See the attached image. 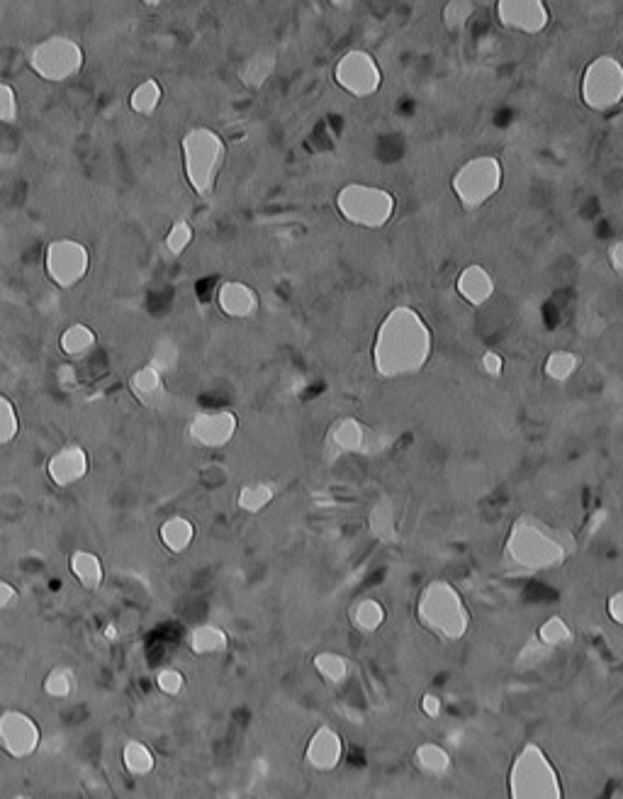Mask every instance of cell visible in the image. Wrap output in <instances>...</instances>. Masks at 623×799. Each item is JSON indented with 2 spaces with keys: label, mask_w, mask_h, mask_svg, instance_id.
Segmentation results:
<instances>
[{
  "label": "cell",
  "mask_w": 623,
  "mask_h": 799,
  "mask_svg": "<svg viewBox=\"0 0 623 799\" xmlns=\"http://www.w3.org/2000/svg\"><path fill=\"white\" fill-rule=\"evenodd\" d=\"M385 622V607L378 600H361L353 609V624L361 631H375L383 627Z\"/></svg>",
  "instance_id": "836d02e7"
},
{
  "label": "cell",
  "mask_w": 623,
  "mask_h": 799,
  "mask_svg": "<svg viewBox=\"0 0 623 799\" xmlns=\"http://www.w3.org/2000/svg\"><path fill=\"white\" fill-rule=\"evenodd\" d=\"M188 646L195 656H217V653L227 651L229 636L217 624H200L190 631Z\"/></svg>",
  "instance_id": "484cf974"
},
{
  "label": "cell",
  "mask_w": 623,
  "mask_h": 799,
  "mask_svg": "<svg viewBox=\"0 0 623 799\" xmlns=\"http://www.w3.org/2000/svg\"><path fill=\"white\" fill-rule=\"evenodd\" d=\"M103 634H105V639H108V641H117V636H120V631H117V624H108Z\"/></svg>",
  "instance_id": "f907efd6"
},
{
  "label": "cell",
  "mask_w": 623,
  "mask_h": 799,
  "mask_svg": "<svg viewBox=\"0 0 623 799\" xmlns=\"http://www.w3.org/2000/svg\"><path fill=\"white\" fill-rule=\"evenodd\" d=\"M181 154L188 186L200 198H210L227 161V144L222 134L212 127H190L181 139Z\"/></svg>",
  "instance_id": "3957f363"
},
{
  "label": "cell",
  "mask_w": 623,
  "mask_h": 799,
  "mask_svg": "<svg viewBox=\"0 0 623 799\" xmlns=\"http://www.w3.org/2000/svg\"><path fill=\"white\" fill-rule=\"evenodd\" d=\"M572 551H575V539L568 532L533 514H521L516 519L509 529L507 546H504L507 561L524 573H541L563 566Z\"/></svg>",
  "instance_id": "7a4b0ae2"
},
{
  "label": "cell",
  "mask_w": 623,
  "mask_h": 799,
  "mask_svg": "<svg viewBox=\"0 0 623 799\" xmlns=\"http://www.w3.org/2000/svg\"><path fill=\"white\" fill-rule=\"evenodd\" d=\"M88 471H91V456L81 444L61 446L47 461V476L56 488H74L88 476Z\"/></svg>",
  "instance_id": "9a60e30c"
},
{
  "label": "cell",
  "mask_w": 623,
  "mask_h": 799,
  "mask_svg": "<svg viewBox=\"0 0 623 799\" xmlns=\"http://www.w3.org/2000/svg\"><path fill=\"white\" fill-rule=\"evenodd\" d=\"M336 212L341 220L361 229H383L395 217L397 198L387 188L370 186V183H346L334 198Z\"/></svg>",
  "instance_id": "5b68a950"
},
{
  "label": "cell",
  "mask_w": 623,
  "mask_h": 799,
  "mask_svg": "<svg viewBox=\"0 0 623 799\" xmlns=\"http://www.w3.org/2000/svg\"><path fill=\"white\" fill-rule=\"evenodd\" d=\"M417 617L422 619L426 629L448 641L460 639L470 624L463 597L446 580H434L431 585H426L422 597H419Z\"/></svg>",
  "instance_id": "8992f818"
},
{
  "label": "cell",
  "mask_w": 623,
  "mask_h": 799,
  "mask_svg": "<svg viewBox=\"0 0 623 799\" xmlns=\"http://www.w3.org/2000/svg\"><path fill=\"white\" fill-rule=\"evenodd\" d=\"M575 324H577V329H580L582 337H587V339L602 337L604 329H606V320L594 310H582L580 315H577Z\"/></svg>",
  "instance_id": "b9f144b4"
},
{
  "label": "cell",
  "mask_w": 623,
  "mask_h": 799,
  "mask_svg": "<svg viewBox=\"0 0 623 799\" xmlns=\"http://www.w3.org/2000/svg\"><path fill=\"white\" fill-rule=\"evenodd\" d=\"M217 307L232 320H249L261 310V298L249 283L244 281H224L217 288Z\"/></svg>",
  "instance_id": "e0dca14e"
},
{
  "label": "cell",
  "mask_w": 623,
  "mask_h": 799,
  "mask_svg": "<svg viewBox=\"0 0 623 799\" xmlns=\"http://www.w3.org/2000/svg\"><path fill=\"white\" fill-rule=\"evenodd\" d=\"M69 568H71V575H74L83 590L95 592V590L103 588L105 566H103V561H100L98 553L86 551V549L74 551L69 558Z\"/></svg>",
  "instance_id": "7402d4cb"
},
{
  "label": "cell",
  "mask_w": 623,
  "mask_h": 799,
  "mask_svg": "<svg viewBox=\"0 0 623 799\" xmlns=\"http://www.w3.org/2000/svg\"><path fill=\"white\" fill-rule=\"evenodd\" d=\"M609 617L614 619L619 627H623V590L614 592V595L609 597Z\"/></svg>",
  "instance_id": "7dc6e473"
},
{
  "label": "cell",
  "mask_w": 623,
  "mask_h": 799,
  "mask_svg": "<svg viewBox=\"0 0 623 799\" xmlns=\"http://www.w3.org/2000/svg\"><path fill=\"white\" fill-rule=\"evenodd\" d=\"M275 66H278V59L271 49H258V52L251 54L241 61L239 66V81L244 83L249 91H258L268 83V78L275 74Z\"/></svg>",
  "instance_id": "cb8c5ba5"
},
{
  "label": "cell",
  "mask_w": 623,
  "mask_h": 799,
  "mask_svg": "<svg viewBox=\"0 0 623 799\" xmlns=\"http://www.w3.org/2000/svg\"><path fill=\"white\" fill-rule=\"evenodd\" d=\"M76 670L71 666H54L44 675L42 690L44 695L52 697V700H69L71 695L76 692Z\"/></svg>",
  "instance_id": "f546056e"
},
{
  "label": "cell",
  "mask_w": 623,
  "mask_h": 799,
  "mask_svg": "<svg viewBox=\"0 0 623 799\" xmlns=\"http://www.w3.org/2000/svg\"><path fill=\"white\" fill-rule=\"evenodd\" d=\"M195 536H198V527L193 519H188L185 514H173V517L164 519V524L159 527V539L164 544L166 551L171 553H185L193 546Z\"/></svg>",
  "instance_id": "44dd1931"
},
{
  "label": "cell",
  "mask_w": 623,
  "mask_h": 799,
  "mask_svg": "<svg viewBox=\"0 0 623 799\" xmlns=\"http://www.w3.org/2000/svg\"><path fill=\"white\" fill-rule=\"evenodd\" d=\"M154 683H156V690H159L161 695L178 697L185 690V675L178 668L166 666V668L156 670Z\"/></svg>",
  "instance_id": "ab89813d"
},
{
  "label": "cell",
  "mask_w": 623,
  "mask_h": 799,
  "mask_svg": "<svg viewBox=\"0 0 623 799\" xmlns=\"http://www.w3.org/2000/svg\"><path fill=\"white\" fill-rule=\"evenodd\" d=\"M273 500H275V485L266 483V480H258V483L244 485L237 495L239 510L249 512V514L263 512Z\"/></svg>",
  "instance_id": "f1b7e54d"
},
{
  "label": "cell",
  "mask_w": 623,
  "mask_h": 799,
  "mask_svg": "<svg viewBox=\"0 0 623 799\" xmlns=\"http://www.w3.org/2000/svg\"><path fill=\"white\" fill-rule=\"evenodd\" d=\"M239 417L232 410L198 412L188 422V439L200 449H224L237 437Z\"/></svg>",
  "instance_id": "5bb4252c"
},
{
  "label": "cell",
  "mask_w": 623,
  "mask_h": 799,
  "mask_svg": "<svg viewBox=\"0 0 623 799\" xmlns=\"http://www.w3.org/2000/svg\"><path fill=\"white\" fill-rule=\"evenodd\" d=\"M95 346H98V334H95V329L86 322L69 324L59 337L61 354L71 361L88 359V356L95 351Z\"/></svg>",
  "instance_id": "ffe728a7"
},
{
  "label": "cell",
  "mask_w": 623,
  "mask_h": 799,
  "mask_svg": "<svg viewBox=\"0 0 623 799\" xmlns=\"http://www.w3.org/2000/svg\"><path fill=\"white\" fill-rule=\"evenodd\" d=\"M580 363H582V359L575 354V351L558 349V351H553V354H548L546 363H543V371H546V376L550 378V381L568 383L570 378L580 371Z\"/></svg>",
  "instance_id": "4dcf8cb0"
},
{
  "label": "cell",
  "mask_w": 623,
  "mask_h": 799,
  "mask_svg": "<svg viewBox=\"0 0 623 799\" xmlns=\"http://www.w3.org/2000/svg\"><path fill=\"white\" fill-rule=\"evenodd\" d=\"M164 100V88L156 78H144L132 93H129V110L139 117H151L161 108Z\"/></svg>",
  "instance_id": "83f0119b"
},
{
  "label": "cell",
  "mask_w": 623,
  "mask_h": 799,
  "mask_svg": "<svg viewBox=\"0 0 623 799\" xmlns=\"http://www.w3.org/2000/svg\"><path fill=\"white\" fill-rule=\"evenodd\" d=\"M195 239V229L190 225L188 220H176L171 227H168L166 232V239H164V247L168 249V254L171 256H181L188 251L190 244H193Z\"/></svg>",
  "instance_id": "e575fe53"
},
{
  "label": "cell",
  "mask_w": 623,
  "mask_h": 799,
  "mask_svg": "<svg viewBox=\"0 0 623 799\" xmlns=\"http://www.w3.org/2000/svg\"><path fill=\"white\" fill-rule=\"evenodd\" d=\"M495 18L504 30L536 37L548 30L550 10L543 0H499L495 5Z\"/></svg>",
  "instance_id": "4fadbf2b"
},
{
  "label": "cell",
  "mask_w": 623,
  "mask_h": 799,
  "mask_svg": "<svg viewBox=\"0 0 623 799\" xmlns=\"http://www.w3.org/2000/svg\"><path fill=\"white\" fill-rule=\"evenodd\" d=\"M580 98L597 115L614 113L623 103V64L611 54L592 59L582 71Z\"/></svg>",
  "instance_id": "9c48e42d"
},
{
  "label": "cell",
  "mask_w": 623,
  "mask_h": 799,
  "mask_svg": "<svg viewBox=\"0 0 623 799\" xmlns=\"http://www.w3.org/2000/svg\"><path fill=\"white\" fill-rule=\"evenodd\" d=\"M422 712L426 714L429 719H439L441 712H443V702L439 695H434V692H426L422 697Z\"/></svg>",
  "instance_id": "bcb514c9"
},
{
  "label": "cell",
  "mask_w": 623,
  "mask_h": 799,
  "mask_svg": "<svg viewBox=\"0 0 623 799\" xmlns=\"http://www.w3.org/2000/svg\"><path fill=\"white\" fill-rule=\"evenodd\" d=\"M366 427L356 417H344L331 427L327 444L336 454H358L366 446Z\"/></svg>",
  "instance_id": "603a6c76"
},
{
  "label": "cell",
  "mask_w": 623,
  "mask_h": 799,
  "mask_svg": "<svg viewBox=\"0 0 623 799\" xmlns=\"http://www.w3.org/2000/svg\"><path fill=\"white\" fill-rule=\"evenodd\" d=\"M495 276L487 271L482 264H470L458 273L456 278V293L465 300L470 307H482L495 298Z\"/></svg>",
  "instance_id": "ac0fdd59"
},
{
  "label": "cell",
  "mask_w": 623,
  "mask_h": 799,
  "mask_svg": "<svg viewBox=\"0 0 623 799\" xmlns=\"http://www.w3.org/2000/svg\"><path fill=\"white\" fill-rule=\"evenodd\" d=\"M572 639V631L565 619L560 617H550L546 624H543L541 631H538V641H541L546 648H558L560 644H568Z\"/></svg>",
  "instance_id": "74e56055"
},
{
  "label": "cell",
  "mask_w": 623,
  "mask_h": 799,
  "mask_svg": "<svg viewBox=\"0 0 623 799\" xmlns=\"http://www.w3.org/2000/svg\"><path fill=\"white\" fill-rule=\"evenodd\" d=\"M344 758V739L334 726H319L305 748V763L317 773H331Z\"/></svg>",
  "instance_id": "2e32d148"
},
{
  "label": "cell",
  "mask_w": 623,
  "mask_h": 799,
  "mask_svg": "<svg viewBox=\"0 0 623 799\" xmlns=\"http://www.w3.org/2000/svg\"><path fill=\"white\" fill-rule=\"evenodd\" d=\"M507 787L509 799H565L558 768L536 743H526L516 753Z\"/></svg>",
  "instance_id": "277c9868"
},
{
  "label": "cell",
  "mask_w": 623,
  "mask_h": 799,
  "mask_svg": "<svg viewBox=\"0 0 623 799\" xmlns=\"http://www.w3.org/2000/svg\"><path fill=\"white\" fill-rule=\"evenodd\" d=\"M504 166L497 156L482 154L473 156L458 166L451 178V191L456 195L460 208L465 212H475L485 208L495 195L502 191Z\"/></svg>",
  "instance_id": "52a82bcc"
},
{
  "label": "cell",
  "mask_w": 623,
  "mask_h": 799,
  "mask_svg": "<svg viewBox=\"0 0 623 799\" xmlns=\"http://www.w3.org/2000/svg\"><path fill=\"white\" fill-rule=\"evenodd\" d=\"M122 765L132 778H147L156 770V753L151 751L149 743L129 739L122 746Z\"/></svg>",
  "instance_id": "4316f807"
},
{
  "label": "cell",
  "mask_w": 623,
  "mask_h": 799,
  "mask_svg": "<svg viewBox=\"0 0 623 799\" xmlns=\"http://www.w3.org/2000/svg\"><path fill=\"white\" fill-rule=\"evenodd\" d=\"M20 434V415L15 402L0 390V446H8Z\"/></svg>",
  "instance_id": "d6a6232c"
},
{
  "label": "cell",
  "mask_w": 623,
  "mask_h": 799,
  "mask_svg": "<svg viewBox=\"0 0 623 799\" xmlns=\"http://www.w3.org/2000/svg\"><path fill=\"white\" fill-rule=\"evenodd\" d=\"M370 529H373V534L378 536V539H383V541L395 539L397 536L395 510H392L390 502L383 500L373 507V512H370Z\"/></svg>",
  "instance_id": "d590c367"
},
{
  "label": "cell",
  "mask_w": 623,
  "mask_h": 799,
  "mask_svg": "<svg viewBox=\"0 0 623 799\" xmlns=\"http://www.w3.org/2000/svg\"><path fill=\"white\" fill-rule=\"evenodd\" d=\"M606 517H609V512H606V510L594 512V517L589 519V532H592V534H594V532H599V529H602V522H604Z\"/></svg>",
  "instance_id": "c3c4849f"
},
{
  "label": "cell",
  "mask_w": 623,
  "mask_h": 799,
  "mask_svg": "<svg viewBox=\"0 0 623 799\" xmlns=\"http://www.w3.org/2000/svg\"><path fill=\"white\" fill-rule=\"evenodd\" d=\"M27 64L47 83H66L78 76L86 66V52L76 39L66 35H52L37 42L30 49Z\"/></svg>",
  "instance_id": "ba28073f"
},
{
  "label": "cell",
  "mask_w": 623,
  "mask_h": 799,
  "mask_svg": "<svg viewBox=\"0 0 623 799\" xmlns=\"http://www.w3.org/2000/svg\"><path fill=\"white\" fill-rule=\"evenodd\" d=\"M414 765L422 770L424 775H431V778H443V775L451 773L453 768V758L448 753L446 746L434 741H426L422 746L414 751Z\"/></svg>",
  "instance_id": "d4e9b609"
},
{
  "label": "cell",
  "mask_w": 623,
  "mask_h": 799,
  "mask_svg": "<svg viewBox=\"0 0 623 799\" xmlns=\"http://www.w3.org/2000/svg\"><path fill=\"white\" fill-rule=\"evenodd\" d=\"M434 351V334L422 312L397 305L383 317L373 339V368L380 378L417 376L426 368Z\"/></svg>",
  "instance_id": "6da1fadb"
},
{
  "label": "cell",
  "mask_w": 623,
  "mask_h": 799,
  "mask_svg": "<svg viewBox=\"0 0 623 799\" xmlns=\"http://www.w3.org/2000/svg\"><path fill=\"white\" fill-rule=\"evenodd\" d=\"M20 602V592L13 583H8L5 578H0V612L15 607Z\"/></svg>",
  "instance_id": "ee69618b"
},
{
  "label": "cell",
  "mask_w": 623,
  "mask_h": 799,
  "mask_svg": "<svg viewBox=\"0 0 623 799\" xmlns=\"http://www.w3.org/2000/svg\"><path fill=\"white\" fill-rule=\"evenodd\" d=\"M477 10L475 3H470V0H451V3L443 5V25L448 27V30L453 32H460L465 25H468L470 18H473V13Z\"/></svg>",
  "instance_id": "8d00e7d4"
},
{
  "label": "cell",
  "mask_w": 623,
  "mask_h": 799,
  "mask_svg": "<svg viewBox=\"0 0 623 799\" xmlns=\"http://www.w3.org/2000/svg\"><path fill=\"white\" fill-rule=\"evenodd\" d=\"M334 81L351 98H373L383 88V69L366 49H349L336 61Z\"/></svg>",
  "instance_id": "8fae6325"
},
{
  "label": "cell",
  "mask_w": 623,
  "mask_h": 799,
  "mask_svg": "<svg viewBox=\"0 0 623 799\" xmlns=\"http://www.w3.org/2000/svg\"><path fill=\"white\" fill-rule=\"evenodd\" d=\"M480 366H482V371H485L490 378H499L504 373L502 354H497V351H492V349L485 351V354H482V359H480Z\"/></svg>",
  "instance_id": "7bdbcfd3"
},
{
  "label": "cell",
  "mask_w": 623,
  "mask_h": 799,
  "mask_svg": "<svg viewBox=\"0 0 623 799\" xmlns=\"http://www.w3.org/2000/svg\"><path fill=\"white\" fill-rule=\"evenodd\" d=\"M314 668H317V673L322 675L329 685H341L346 683V678H349V663H346V658L339 656V653L331 651L319 653V656L314 658Z\"/></svg>",
  "instance_id": "1f68e13d"
},
{
  "label": "cell",
  "mask_w": 623,
  "mask_h": 799,
  "mask_svg": "<svg viewBox=\"0 0 623 799\" xmlns=\"http://www.w3.org/2000/svg\"><path fill=\"white\" fill-rule=\"evenodd\" d=\"M20 115V100L8 81H0V125H15Z\"/></svg>",
  "instance_id": "60d3db41"
},
{
  "label": "cell",
  "mask_w": 623,
  "mask_h": 799,
  "mask_svg": "<svg viewBox=\"0 0 623 799\" xmlns=\"http://www.w3.org/2000/svg\"><path fill=\"white\" fill-rule=\"evenodd\" d=\"M42 748V729L32 714L22 709L0 712V751L15 761L32 758Z\"/></svg>",
  "instance_id": "7c38bea8"
},
{
  "label": "cell",
  "mask_w": 623,
  "mask_h": 799,
  "mask_svg": "<svg viewBox=\"0 0 623 799\" xmlns=\"http://www.w3.org/2000/svg\"><path fill=\"white\" fill-rule=\"evenodd\" d=\"M129 393L137 398L139 405L156 410L166 400V376L156 371L154 366H142L129 376Z\"/></svg>",
  "instance_id": "d6986e66"
},
{
  "label": "cell",
  "mask_w": 623,
  "mask_h": 799,
  "mask_svg": "<svg viewBox=\"0 0 623 799\" xmlns=\"http://www.w3.org/2000/svg\"><path fill=\"white\" fill-rule=\"evenodd\" d=\"M606 261H609L611 271L623 276V239H616V242L609 244V249H606Z\"/></svg>",
  "instance_id": "f6af8a7d"
},
{
  "label": "cell",
  "mask_w": 623,
  "mask_h": 799,
  "mask_svg": "<svg viewBox=\"0 0 623 799\" xmlns=\"http://www.w3.org/2000/svg\"><path fill=\"white\" fill-rule=\"evenodd\" d=\"M178 363V344L173 342V339H168V337H164V339H159V342H156V346H154V356H151V361H149V366H154L156 371L159 373H166L171 371L173 366H176Z\"/></svg>",
  "instance_id": "f35d334b"
},
{
  "label": "cell",
  "mask_w": 623,
  "mask_h": 799,
  "mask_svg": "<svg viewBox=\"0 0 623 799\" xmlns=\"http://www.w3.org/2000/svg\"><path fill=\"white\" fill-rule=\"evenodd\" d=\"M44 271L56 288H76L78 283L86 281L91 271V251L78 239H54L44 249Z\"/></svg>",
  "instance_id": "30bf717a"
},
{
  "label": "cell",
  "mask_w": 623,
  "mask_h": 799,
  "mask_svg": "<svg viewBox=\"0 0 623 799\" xmlns=\"http://www.w3.org/2000/svg\"><path fill=\"white\" fill-rule=\"evenodd\" d=\"M254 770H256V775H263V778H266V775H268V761H266V758H258V761L254 763Z\"/></svg>",
  "instance_id": "681fc988"
},
{
  "label": "cell",
  "mask_w": 623,
  "mask_h": 799,
  "mask_svg": "<svg viewBox=\"0 0 623 799\" xmlns=\"http://www.w3.org/2000/svg\"><path fill=\"white\" fill-rule=\"evenodd\" d=\"M10 799H32V797H27V795H13Z\"/></svg>",
  "instance_id": "816d5d0a"
}]
</instances>
